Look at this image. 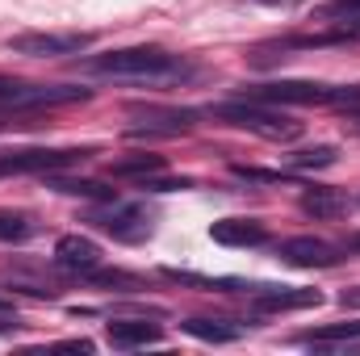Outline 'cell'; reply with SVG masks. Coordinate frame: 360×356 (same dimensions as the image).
<instances>
[{
    "label": "cell",
    "instance_id": "obj_8",
    "mask_svg": "<svg viewBox=\"0 0 360 356\" xmlns=\"http://www.w3.org/2000/svg\"><path fill=\"white\" fill-rule=\"evenodd\" d=\"M89 147H80V151H46V147L8 151V155H0V177H8V172H55V168H68L76 160H89Z\"/></svg>",
    "mask_w": 360,
    "mask_h": 356
},
{
    "label": "cell",
    "instance_id": "obj_3",
    "mask_svg": "<svg viewBox=\"0 0 360 356\" xmlns=\"http://www.w3.org/2000/svg\"><path fill=\"white\" fill-rule=\"evenodd\" d=\"M239 96L264 105H335V101H356L360 89H335L314 80H269V84H248Z\"/></svg>",
    "mask_w": 360,
    "mask_h": 356
},
{
    "label": "cell",
    "instance_id": "obj_1",
    "mask_svg": "<svg viewBox=\"0 0 360 356\" xmlns=\"http://www.w3.org/2000/svg\"><path fill=\"white\" fill-rule=\"evenodd\" d=\"M84 68L92 76L130 80V84H176V80L193 76V63L184 55L164 51V46H122L109 55H92Z\"/></svg>",
    "mask_w": 360,
    "mask_h": 356
},
{
    "label": "cell",
    "instance_id": "obj_7",
    "mask_svg": "<svg viewBox=\"0 0 360 356\" xmlns=\"http://www.w3.org/2000/svg\"><path fill=\"white\" fill-rule=\"evenodd\" d=\"M276 256L293 268H335L344 260V252H340L335 243L314 239V235H293V239L276 243Z\"/></svg>",
    "mask_w": 360,
    "mask_h": 356
},
{
    "label": "cell",
    "instance_id": "obj_20",
    "mask_svg": "<svg viewBox=\"0 0 360 356\" xmlns=\"http://www.w3.org/2000/svg\"><path fill=\"white\" fill-rule=\"evenodd\" d=\"M335 164V147H306L289 155V168H331Z\"/></svg>",
    "mask_w": 360,
    "mask_h": 356
},
{
    "label": "cell",
    "instance_id": "obj_10",
    "mask_svg": "<svg viewBox=\"0 0 360 356\" xmlns=\"http://www.w3.org/2000/svg\"><path fill=\"white\" fill-rule=\"evenodd\" d=\"M252 302H256V310H310V306H319L323 302V293L319 289H297V285H260L256 293H252Z\"/></svg>",
    "mask_w": 360,
    "mask_h": 356
},
{
    "label": "cell",
    "instance_id": "obj_16",
    "mask_svg": "<svg viewBox=\"0 0 360 356\" xmlns=\"http://www.w3.org/2000/svg\"><path fill=\"white\" fill-rule=\"evenodd\" d=\"M109 172L113 177H155V172H164V155H126V160H113L109 164Z\"/></svg>",
    "mask_w": 360,
    "mask_h": 356
},
{
    "label": "cell",
    "instance_id": "obj_14",
    "mask_svg": "<svg viewBox=\"0 0 360 356\" xmlns=\"http://www.w3.org/2000/svg\"><path fill=\"white\" fill-rule=\"evenodd\" d=\"M302 210L314 214V218H340V214L348 210V197L335 193V189H327V184H310V189L302 193Z\"/></svg>",
    "mask_w": 360,
    "mask_h": 356
},
{
    "label": "cell",
    "instance_id": "obj_4",
    "mask_svg": "<svg viewBox=\"0 0 360 356\" xmlns=\"http://www.w3.org/2000/svg\"><path fill=\"white\" fill-rule=\"evenodd\" d=\"M89 101V89H63V84H30V80H4L0 76V109H51Z\"/></svg>",
    "mask_w": 360,
    "mask_h": 356
},
{
    "label": "cell",
    "instance_id": "obj_15",
    "mask_svg": "<svg viewBox=\"0 0 360 356\" xmlns=\"http://www.w3.org/2000/svg\"><path fill=\"white\" fill-rule=\"evenodd\" d=\"M143 122H147V130H164V134H180V130H188V126H197V109H134Z\"/></svg>",
    "mask_w": 360,
    "mask_h": 356
},
{
    "label": "cell",
    "instance_id": "obj_24",
    "mask_svg": "<svg viewBox=\"0 0 360 356\" xmlns=\"http://www.w3.org/2000/svg\"><path fill=\"white\" fill-rule=\"evenodd\" d=\"M264 4H289V0H264Z\"/></svg>",
    "mask_w": 360,
    "mask_h": 356
},
{
    "label": "cell",
    "instance_id": "obj_11",
    "mask_svg": "<svg viewBox=\"0 0 360 356\" xmlns=\"http://www.w3.org/2000/svg\"><path fill=\"white\" fill-rule=\"evenodd\" d=\"M55 265L68 268V272L89 276L92 268H101V248L92 243L89 235H63V239L55 243Z\"/></svg>",
    "mask_w": 360,
    "mask_h": 356
},
{
    "label": "cell",
    "instance_id": "obj_6",
    "mask_svg": "<svg viewBox=\"0 0 360 356\" xmlns=\"http://www.w3.org/2000/svg\"><path fill=\"white\" fill-rule=\"evenodd\" d=\"M92 46V34H17L8 38L13 55H30V59H63V55H80Z\"/></svg>",
    "mask_w": 360,
    "mask_h": 356
},
{
    "label": "cell",
    "instance_id": "obj_19",
    "mask_svg": "<svg viewBox=\"0 0 360 356\" xmlns=\"http://www.w3.org/2000/svg\"><path fill=\"white\" fill-rule=\"evenodd\" d=\"M51 189H55V193H72V197H92V201H113V197H117L113 189H105V184H96V180H59V177H51Z\"/></svg>",
    "mask_w": 360,
    "mask_h": 356
},
{
    "label": "cell",
    "instance_id": "obj_23",
    "mask_svg": "<svg viewBox=\"0 0 360 356\" xmlns=\"http://www.w3.org/2000/svg\"><path fill=\"white\" fill-rule=\"evenodd\" d=\"M8 319H13V302H4V298H0V323H8Z\"/></svg>",
    "mask_w": 360,
    "mask_h": 356
},
{
    "label": "cell",
    "instance_id": "obj_21",
    "mask_svg": "<svg viewBox=\"0 0 360 356\" xmlns=\"http://www.w3.org/2000/svg\"><path fill=\"white\" fill-rule=\"evenodd\" d=\"M323 13L335 17V21H360V0H331Z\"/></svg>",
    "mask_w": 360,
    "mask_h": 356
},
{
    "label": "cell",
    "instance_id": "obj_2",
    "mask_svg": "<svg viewBox=\"0 0 360 356\" xmlns=\"http://www.w3.org/2000/svg\"><path fill=\"white\" fill-rule=\"evenodd\" d=\"M214 122L222 126H235V130H248V134H260L269 143H293L302 134V122H293L285 109L264 105V101H248V96H235V101H222L210 109Z\"/></svg>",
    "mask_w": 360,
    "mask_h": 356
},
{
    "label": "cell",
    "instance_id": "obj_17",
    "mask_svg": "<svg viewBox=\"0 0 360 356\" xmlns=\"http://www.w3.org/2000/svg\"><path fill=\"white\" fill-rule=\"evenodd\" d=\"M352 340H360V319H352V323H327V327L302 336V344H352Z\"/></svg>",
    "mask_w": 360,
    "mask_h": 356
},
{
    "label": "cell",
    "instance_id": "obj_22",
    "mask_svg": "<svg viewBox=\"0 0 360 356\" xmlns=\"http://www.w3.org/2000/svg\"><path fill=\"white\" fill-rule=\"evenodd\" d=\"M235 177L256 180V184H276V180H281V172H260V168H235Z\"/></svg>",
    "mask_w": 360,
    "mask_h": 356
},
{
    "label": "cell",
    "instance_id": "obj_12",
    "mask_svg": "<svg viewBox=\"0 0 360 356\" xmlns=\"http://www.w3.org/2000/svg\"><path fill=\"white\" fill-rule=\"evenodd\" d=\"M105 336L113 348H147V344L164 340V331L147 319H113V323H105Z\"/></svg>",
    "mask_w": 360,
    "mask_h": 356
},
{
    "label": "cell",
    "instance_id": "obj_18",
    "mask_svg": "<svg viewBox=\"0 0 360 356\" xmlns=\"http://www.w3.org/2000/svg\"><path fill=\"white\" fill-rule=\"evenodd\" d=\"M34 235V218L17 210H0V243H25Z\"/></svg>",
    "mask_w": 360,
    "mask_h": 356
},
{
    "label": "cell",
    "instance_id": "obj_5",
    "mask_svg": "<svg viewBox=\"0 0 360 356\" xmlns=\"http://www.w3.org/2000/svg\"><path fill=\"white\" fill-rule=\"evenodd\" d=\"M89 222L96 227V231H109V235H113V239H122V243H139V239H147V235H151V214H147L143 205L122 201V197L101 201V210H92Z\"/></svg>",
    "mask_w": 360,
    "mask_h": 356
},
{
    "label": "cell",
    "instance_id": "obj_9",
    "mask_svg": "<svg viewBox=\"0 0 360 356\" xmlns=\"http://www.w3.org/2000/svg\"><path fill=\"white\" fill-rule=\"evenodd\" d=\"M210 239L222 248H264L269 227L260 218H218V222H210Z\"/></svg>",
    "mask_w": 360,
    "mask_h": 356
},
{
    "label": "cell",
    "instance_id": "obj_13",
    "mask_svg": "<svg viewBox=\"0 0 360 356\" xmlns=\"http://www.w3.org/2000/svg\"><path fill=\"white\" fill-rule=\"evenodd\" d=\"M180 327H184V336L205 340V344H235L243 336V327L231 323V319H184Z\"/></svg>",
    "mask_w": 360,
    "mask_h": 356
}]
</instances>
